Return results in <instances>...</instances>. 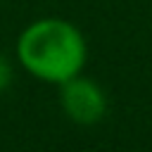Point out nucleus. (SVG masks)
Instances as JSON below:
<instances>
[{
	"label": "nucleus",
	"mask_w": 152,
	"mask_h": 152,
	"mask_svg": "<svg viewBox=\"0 0 152 152\" xmlns=\"http://www.w3.org/2000/svg\"><path fill=\"white\" fill-rule=\"evenodd\" d=\"M17 59L26 74L43 83L62 86L78 76L88 59L83 33L62 17L31 21L17 38Z\"/></svg>",
	"instance_id": "1"
},
{
	"label": "nucleus",
	"mask_w": 152,
	"mask_h": 152,
	"mask_svg": "<svg viewBox=\"0 0 152 152\" xmlns=\"http://www.w3.org/2000/svg\"><path fill=\"white\" fill-rule=\"evenodd\" d=\"M59 104H62V112L66 114V119H71L74 124H81V126L97 124L107 112L104 90L95 81L81 76V74L59 86Z\"/></svg>",
	"instance_id": "2"
},
{
	"label": "nucleus",
	"mask_w": 152,
	"mask_h": 152,
	"mask_svg": "<svg viewBox=\"0 0 152 152\" xmlns=\"http://www.w3.org/2000/svg\"><path fill=\"white\" fill-rule=\"evenodd\" d=\"M12 78H14V69H12V64L0 55V95L12 86Z\"/></svg>",
	"instance_id": "3"
}]
</instances>
